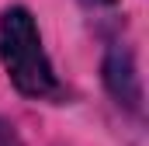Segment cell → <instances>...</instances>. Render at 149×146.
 <instances>
[{
	"instance_id": "1",
	"label": "cell",
	"mask_w": 149,
	"mask_h": 146,
	"mask_svg": "<svg viewBox=\"0 0 149 146\" xmlns=\"http://www.w3.org/2000/svg\"><path fill=\"white\" fill-rule=\"evenodd\" d=\"M0 63H3L7 80L14 84V91L31 101H49L63 94L52 59L42 45L35 14L21 4L0 14Z\"/></svg>"
},
{
	"instance_id": "2",
	"label": "cell",
	"mask_w": 149,
	"mask_h": 146,
	"mask_svg": "<svg viewBox=\"0 0 149 146\" xmlns=\"http://www.w3.org/2000/svg\"><path fill=\"white\" fill-rule=\"evenodd\" d=\"M101 80H104V91L114 98L118 108H125L128 115H142V77H139L135 56H132L128 45L114 42L104 52Z\"/></svg>"
},
{
	"instance_id": "4",
	"label": "cell",
	"mask_w": 149,
	"mask_h": 146,
	"mask_svg": "<svg viewBox=\"0 0 149 146\" xmlns=\"http://www.w3.org/2000/svg\"><path fill=\"white\" fill-rule=\"evenodd\" d=\"M87 7H101V4H118V0H83Z\"/></svg>"
},
{
	"instance_id": "3",
	"label": "cell",
	"mask_w": 149,
	"mask_h": 146,
	"mask_svg": "<svg viewBox=\"0 0 149 146\" xmlns=\"http://www.w3.org/2000/svg\"><path fill=\"white\" fill-rule=\"evenodd\" d=\"M0 146H24L21 136H17V129L10 122H3V118H0Z\"/></svg>"
}]
</instances>
